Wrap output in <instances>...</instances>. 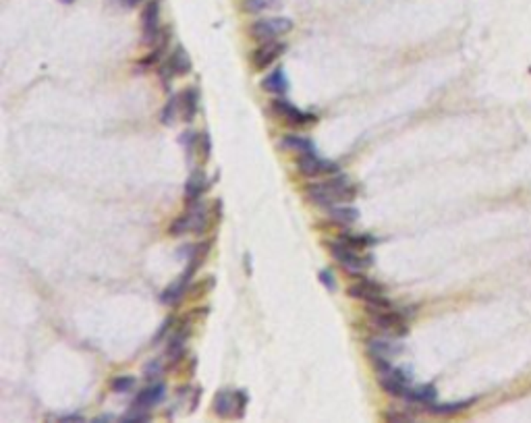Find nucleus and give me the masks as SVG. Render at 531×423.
Wrapping results in <instances>:
<instances>
[{
    "label": "nucleus",
    "instance_id": "28",
    "mask_svg": "<svg viewBox=\"0 0 531 423\" xmlns=\"http://www.w3.org/2000/svg\"><path fill=\"white\" fill-rule=\"evenodd\" d=\"M197 148H201V158H203V160H210V152H212V141H210V135H207V133H201V135H199Z\"/></svg>",
    "mask_w": 531,
    "mask_h": 423
},
{
    "label": "nucleus",
    "instance_id": "36",
    "mask_svg": "<svg viewBox=\"0 0 531 423\" xmlns=\"http://www.w3.org/2000/svg\"><path fill=\"white\" fill-rule=\"evenodd\" d=\"M63 419H67V421H83V417H81V415H65Z\"/></svg>",
    "mask_w": 531,
    "mask_h": 423
},
{
    "label": "nucleus",
    "instance_id": "13",
    "mask_svg": "<svg viewBox=\"0 0 531 423\" xmlns=\"http://www.w3.org/2000/svg\"><path fill=\"white\" fill-rule=\"evenodd\" d=\"M368 349L372 357H382V359H390L394 353H398L403 347L400 343L388 341V339H370L368 341Z\"/></svg>",
    "mask_w": 531,
    "mask_h": 423
},
{
    "label": "nucleus",
    "instance_id": "25",
    "mask_svg": "<svg viewBox=\"0 0 531 423\" xmlns=\"http://www.w3.org/2000/svg\"><path fill=\"white\" fill-rule=\"evenodd\" d=\"M341 241L351 245V247H372V245L378 243V239L372 237V235H343Z\"/></svg>",
    "mask_w": 531,
    "mask_h": 423
},
{
    "label": "nucleus",
    "instance_id": "3",
    "mask_svg": "<svg viewBox=\"0 0 531 423\" xmlns=\"http://www.w3.org/2000/svg\"><path fill=\"white\" fill-rule=\"evenodd\" d=\"M297 166L299 170L305 174V176H320V174H339L341 172V166L337 162H330V160H324L320 158L315 152H305L301 154V158L297 160Z\"/></svg>",
    "mask_w": 531,
    "mask_h": 423
},
{
    "label": "nucleus",
    "instance_id": "7",
    "mask_svg": "<svg viewBox=\"0 0 531 423\" xmlns=\"http://www.w3.org/2000/svg\"><path fill=\"white\" fill-rule=\"evenodd\" d=\"M307 195H309V199H311L313 203L322 205V207H326V209H328L330 205H335V203L343 201L332 181H328V183H313V185H307Z\"/></svg>",
    "mask_w": 531,
    "mask_h": 423
},
{
    "label": "nucleus",
    "instance_id": "4",
    "mask_svg": "<svg viewBox=\"0 0 531 423\" xmlns=\"http://www.w3.org/2000/svg\"><path fill=\"white\" fill-rule=\"evenodd\" d=\"M142 32H144V44L154 46L160 40V3L158 0H150L148 7L142 15Z\"/></svg>",
    "mask_w": 531,
    "mask_h": 423
},
{
    "label": "nucleus",
    "instance_id": "15",
    "mask_svg": "<svg viewBox=\"0 0 531 423\" xmlns=\"http://www.w3.org/2000/svg\"><path fill=\"white\" fill-rule=\"evenodd\" d=\"M214 411L221 417H231L237 411V394L231 390H221L214 396Z\"/></svg>",
    "mask_w": 531,
    "mask_h": 423
},
{
    "label": "nucleus",
    "instance_id": "19",
    "mask_svg": "<svg viewBox=\"0 0 531 423\" xmlns=\"http://www.w3.org/2000/svg\"><path fill=\"white\" fill-rule=\"evenodd\" d=\"M405 398L411 400V402H419V404L428 407L436 400V388L432 384H423V386H415V388L411 386Z\"/></svg>",
    "mask_w": 531,
    "mask_h": 423
},
{
    "label": "nucleus",
    "instance_id": "20",
    "mask_svg": "<svg viewBox=\"0 0 531 423\" xmlns=\"http://www.w3.org/2000/svg\"><path fill=\"white\" fill-rule=\"evenodd\" d=\"M166 65L172 69L174 75H185V73L191 71V58H189V54H187V50H185L183 46H177V48L172 50V54L168 56V62H166Z\"/></svg>",
    "mask_w": 531,
    "mask_h": 423
},
{
    "label": "nucleus",
    "instance_id": "9",
    "mask_svg": "<svg viewBox=\"0 0 531 423\" xmlns=\"http://www.w3.org/2000/svg\"><path fill=\"white\" fill-rule=\"evenodd\" d=\"M164 394H166V386H164V384H160V382L150 384L148 388H144V390L135 396L133 407H135V409L150 411L152 407H156V404L164 398Z\"/></svg>",
    "mask_w": 531,
    "mask_h": 423
},
{
    "label": "nucleus",
    "instance_id": "30",
    "mask_svg": "<svg viewBox=\"0 0 531 423\" xmlns=\"http://www.w3.org/2000/svg\"><path fill=\"white\" fill-rule=\"evenodd\" d=\"M148 419H150V413L144 411V409H135V407H133L131 413H127L123 417V421H148Z\"/></svg>",
    "mask_w": 531,
    "mask_h": 423
},
{
    "label": "nucleus",
    "instance_id": "17",
    "mask_svg": "<svg viewBox=\"0 0 531 423\" xmlns=\"http://www.w3.org/2000/svg\"><path fill=\"white\" fill-rule=\"evenodd\" d=\"M189 276L187 274H183L177 282H172L170 286H166L164 288V293H162V303H166V305H177L181 299H183V295H185V290H187V286H189Z\"/></svg>",
    "mask_w": 531,
    "mask_h": 423
},
{
    "label": "nucleus",
    "instance_id": "32",
    "mask_svg": "<svg viewBox=\"0 0 531 423\" xmlns=\"http://www.w3.org/2000/svg\"><path fill=\"white\" fill-rule=\"evenodd\" d=\"M164 54V50L162 48H156L152 54H148V56H144V60H142V65H146V67H152V65H156L158 60H160V56Z\"/></svg>",
    "mask_w": 531,
    "mask_h": 423
},
{
    "label": "nucleus",
    "instance_id": "33",
    "mask_svg": "<svg viewBox=\"0 0 531 423\" xmlns=\"http://www.w3.org/2000/svg\"><path fill=\"white\" fill-rule=\"evenodd\" d=\"M235 394H237V415L241 417V415H243V411H245V404H247V396H245V392H243V390H237Z\"/></svg>",
    "mask_w": 531,
    "mask_h": 423
},
{
    "label": "nucleus",
    "instance_id": "23",
    "mask_svg": "<svg viewBox=\"0 0 531 423\" xmlns=\"http://www.w3.org/2000/svg\"><path fill=\"white\" fill-rule=\"evenodd\" d=\"M181 102H179V98H170L166 104H164V108H162V113H160V123L162 125H172L174 123V119L179 117V113H181Z\"/></svg>",
    "mask_w": 531,
    "mask_h": 423
},
{
    "label": "nucleus",
    "instance_id": "37",
    "mask_svg": "<svg viewBox=\"0 0 531 423\" xmlns=\"http://www.w3.org/2000/svg\"><path fill=\"white\" fill-rule=\"evenodd\" d=\"M111 419H115L113 415H104V417H98V421H111Z\"/></svg>",
    "mask_w": 531,
    "mask_h": 423
},
{
    "label": "nucleus",
    "instance_id": "16",
    "mask_svg": "<svg viewBox=\"0 0 531 423\" xmlns=\"http://www.w3.org/2000/svg\"><path fill=\"white\" fill-rule=\"evenodd\" d=\"M262 85H264V89L270 91V93H278V95L286 93V91H289V81H286L284 69H276V71H272L270 75H266L264 81H262Z\"/></svg>",
    "mask_w": 531,
    "mask_h": 423
},
{
    "label": "nucleus",
    "instance_id": "38",
    "mask_svg": "<svg viewBox=\"0 0 531 423\" xmlns=\"http://www.w3.org/2000/svg\"><path fill=\"white\" fill-rule=\"evenodd\" d=\"M63 5H71V3H75V0H60Z\"/></svg>",
    "mask_w": 531,
    "mask_h": 423
},
{
    "label": "nucleus",
    "instance_id": "18",
    "mask_svg": "<svg viewBox=\"0 0 531 423\" xmlns=\"http://www.w3.org/2000/svg\"><path fill=\"white\" fill-rule=\"evenodd\" d=\"M187 336H189V328H185V332H183V330H181V332H177V334L170 339V343H168V347H166V355H168L170 365H177V363L183 359Z\"/></svg>",
    "mask_w": 531,
    "mask_h": 423
},
{
    "label": "nucleus",
    "instance_id": "29",
    "mask_svg": "<svg viewBox=\"0 0 531 423\" xmlns=\"http://www.w3.org/2000/svg\"><path fill=\"white\" fill-rule=\"evenodd\" d=\"M144 371H146V378H148V380H156V378L164 371V367H162V363H160V361H152V363H148V365H146V369H144Z\"/></svg>",
    "mask_w": 531,
    "mask_h": 423
},
{
    "label": "nucleus",
    "instance_id": "10",
    "mask_svg": "<svg viewBox=\"0 0 531 423\" xmlns=\"http://www.w3.org/2000/svg\"><path fill=\"white\" fill-rule=\"evenodd\" d=\"M205 189H207V179H205V174H203L201 170H193V172L189 174L187 183H185V199H187V203L199 201V197L205 193Z\"/></svg>",
    "mask_w": 531,
    "mask_h": 423
},
{
    "label": "nucleus",
    "instance_id": "11",
    "mask_svg": "<svg viewBox=\"0 0 531 423\" xmlns=\"http://www.w3.org/2000/svg\"><path fill=\"white\" fill-rule=\"evenodd\" d=\"M179 102H181V115L187 123H191L199 111V95H197V89L195 87H187L181 95H179Z\"/></svg>",
    "mask_w": 531,
    "mask_h": 423
},
{
    "label": "nucleus",
    "instance_id": "21",
    "mask_svg": "<svg viewBox=\"0 0 531 423\" xmlns=\"http://www.w3.org/2000/svg\"><path fill=\"white\" fill-rule=\"evenodd\" d=\"M475 398H469V400H461V402H449V404H428V411L434 413V415H453V413H459L463 409H467L469 404H473Z\"/></svg>",
    "mask_w": 531,
    "mask_h": 423
},
{
    "label": "nucleus",
    "instance_id": "5",
    "mask_svg": "<svg viewBox=\"0 0 531 423\" xmlns=\"http://www.w3.org/2000/svg\"><path fill=\"white\" fill-rule=\"evenodd\" d=\"M272 106H274V111H276V115H280L289 125H293V127H307V125H311L313 121H315V115H309V113H303V111H299L297 106H293L291 102H286V100H274L272 102Z\"/></svg>",
    "mask_w": 531,
    "mask_h": 423
},
{
    "label": "nucleus",
    "instance_id": "34",
    "mask_svg": "<svg viewBox=\"0 0 531 423\" xmlns=\"http://www.w3.org/2000/svg\"><path fill=\"white\" fill-rule=\"evenodd\" d=\"M172 322H174V320H172V317H168V320H164V324H162V328L158 330V334H156V341H154V343H160V341H162V336H164V334H166V332L170 330Z\"/></svg>",
    "mask_w": 531,
    "mask_h": 423
},
{
    "label": "nucleus",
    "instance_id": "2",
    "mask_svg": "<svg viewBox=\"0 0 531 423\" xmlns=\"http://www.w3.org/2000/svg\"><path fill=\"white\" fill-rule=\"evenodd\" d=\"M330 251H332L335 260H337L351 276H361L363 270H365V268L370 266V262H372V260H363L361 255H357V253L351 249V245H347V243H343V241L330 243Z\"/></svg>",
    "mask_w": 531,
    "mask_h": 423
},
{
    "label": "nucleus",
    "instance_id": "12",
    "mask_svg": "<svg viewBox=\"0 0 531 423\" xmlns=\"http://www.w3.org/2000/svg\"><path fill=\"white\" fill-rule=\"evenodd\" d=\"M328 216L343 227H351L359 220V209L353 207V205H337L335 203V205L328 207Z\"/></svg>",
    "mask_w": 531,
    "mask_h": 423
},
{
    "label": "nucleus",
    "instance_id": "8",
    "mask_svg": "<svg viewBox=\"0 0 531 423\" xmlns=\"http://www.w3.org/2000/svg\"><path fill=\"white\" fill-rule=\"evenodd\" d=\"M374 324L382 330H388V332H396V334H405L407 328H405V317L398 313V311H392V309H384V311H378L374 313Z\"/></svg>",
    "mask_w": 531,
    "mask_h": 423
},
{
    "label": "nucleus",
    "instance_id": "24",
    "mask_svg": "<svg viewBox=\"0 0 531 423\" xmlns=\"http://www.w3.org/2000/svg\"><path fill=\"white\" fill-rule=\"evenodd\" d=\"M280 5V0H245L243 9L247 13H264V11H272Z\"/></svg>",
    "mask_w": 531,
    "mask_h": 423
},
{
    "label": "nucleus",
    "instance_id": "27",
    "mask_svg": "<svg viewBox=\"0 0 531 423\" xmlns=\"http://www.w3.org/2000/svg\"><path fill=\"white\" fill-rule=\"evenodd\" d=\"M168 233H170V235H174V237H181V235H185V233H191L187 216H181V218H177V220L170 225Z\"/></svg>",
    "mask_w": 531,
    "mask_h": 423
},
{
    "label": "nucleus",
    "instance_id": "35",
    "mask_svg": "<svg viewBox=\"0 0 531 423\" xmlns=\"http://www.w3.org/2000/svg\"><path fill=\"white\" fill-rule=\"evenodd\" d=\"M117 3L125 9H135L137 5H142V0H117Z\"/></svg>",
    "mask_w": 531,
    "mask_h": 423
},
{
    "label": "nucleus",
    "instance_id": "26",
    "mask_svg": "<svg viewBox=\"0 0 531 423\" xmlns=\"http://www.w3.org/2000/svg\"><path fill=\"white\" fill-rule=\"evenodd\" d=\"M133 388H135V378H131V376H119L113 380V390L119 394H127Z\"/></svg>",
    "mask_w": 531,
    "mask_h": 423
},
{
    "label": "nucleus",
    "instance_id": "1",
    "mask_svg": "<svg viewBox=\"0 0 531 423\" xmlns=\"http://www.w3.org/2000/svg\"><path fill=\"white\" fill-rule=\"evenodd\" d=\"M293 30V21L286 17H270V19H260L251 25V36L260 42L276 40L282 34H289Z\"/></svg>",
    "mask_w": 531,
    "mask_h": 423
},
{
    "label": "nucleus",
    "instance_id": "14",
    "mask_svg": "<svg viewBox=\"0 0 531 423\" xmlns=\"http://www.w3.org/2000/svg\"><path fill=\"white\" fill-rule=\"evenodd\" d=\"M187 220H189V229H191V233H203L205 231V227H207V212H205V207L199 203V201H195V203H189V212H187Z\"/></svg>",
    "mask_w": 531,
    "mask_h": 423
},
{
    "label": "nucleus",
    "instance_id": "22",
    "mask_svg": "<svg viewBox=\"0 0 531 423\" xmlns=\"http://www.w3.org/2000/svg\"><path fill=\"white\" fill-rule=\"evenodd\" d=\"M282 144V148H286V150H297V152H301V154H305V152H313V144L307 139V137H297V135H286V137H282L280 139Z\"/></svg>",
    "mask_w": 531,
    "mask_h": 423
},
{
    "label": "nucleus",
    "instance_id": "31",
    "mask_svg": "<svg viewBox=\"0 0 531 423\" xmlns=\"http://www.w3.org/2000/svg\"><path fill=\"white\" fill-rule=\"evenodd\" d=\"M320 280H322V284H324L328 290H335V288H337V280H335V276H332L330 270H322V272H320Z\"/></svg>",
    "mask_w": 531,
    "mask_h": 423
},
{
    "label": "nucleus",
    "instance_id": "6",
    "mask_svg": "<svg viewBox=\"0 0 531 423\" xmlns=\"http://www.w3.org/2000/svg\"><path fill=\"white\" fill-rule=\"evenodd\" d=\"M286 50V44L284 42H278V40H268V42H262L253 54H251V60H253V67L256 69H266L270 67L276 58H280V54Z\"/></svg>",
    "mask_w": 531,
    "mask_h": 423
}]
</instances>
